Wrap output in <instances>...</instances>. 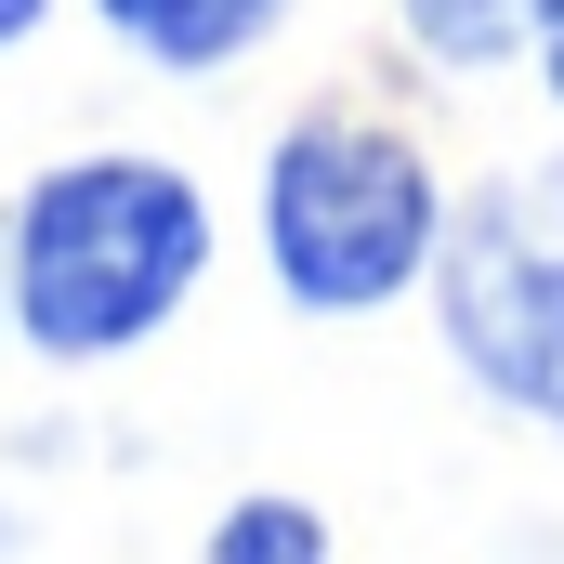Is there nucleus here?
<instances>
[{
    "label": "nucleus",
    "mask_w": 564,
    "mask_h": 564,
    "mask_svg": "<svg viewBox=\"0 0 564 564\" xmlns=\"http://www.w3.org/2000/svg\"><path fill=\"white\" fill-rule=\"evenodd\" d=\"M539 66H552V106H564V0H552V26H539Z\"/></svg>",
    "instance_id": "0eeeda50"
},
{
    "label": "nucleus",
    "mask_w": 564,
    "mask_h": 564,
    "mask_svg": "<svg viewBox=\"0 0 564 564\" xmlns=\"http://www.w3.org/2000/svg\"><path fill=\"white\" fill-rule=\"evenodd\" d=\"M40 13H53V0H0V40H26V26H40Z\"/></svg>",
    "instance_id": "6e6552de"
},
{
    "label": "nucleus",
    "mask_w": 564,
    "mask_h": 564,
    "mask_svg": "<svg viewBox=\"0 0 564 564\" xmlns=\"http://www.w3.org/2000/svg\"><path fill=\"white\" fill-rule=\"evenodd\" d=\"M539 26H552V0H408V40H421L433 66H499Z\"/></svg>",
    "instance_id": "39448f33"
},
{
    "label": "nucleus",
    "mask_w": 564,
    "mask_h": 564,
    "mask_svg": "<svg viewBox=\"0 0 564 564\" xmlns=\"http://www.w3.org/2000/svg\"><path fill=\"white\" fill-rule=\"evenodd\" d=\"M210 552L224 564H302V552H328V525H315V512H224V539H210Z\"/></svg>",
    "instance_id": "423d86ee"
},
{
    "label": "nucleus",
    "mask_w": 564,
    "mask_h": 564,
    "mask_svg": "<svg viewBox=\"0 0 564 564\" xmlns=\"http://www.w3.org/2000/svg\"><path fill=\"white\" fill-rule=\"evenodd\" d=\"M433 302H446V355L499 408L564 421V158L459 197V224L433 237Z\"/></svg>",
    "instance_id": "7ed1b4c3"
},
{
    "label": "nucleus",
    "mask_w": 564,
    "mask_h": 564,
    "mask_svg": "<svg viewBox=\"0 0 564 564\" xmlns=\"http://www.w3.org/2000/svg\"><path fill=\"white\" fill-rule=\"evenodd\" d=\"M446 210H433V171L368 119H302L263 171V250L276 289L315 315H368L433 263Z\"/></svg>",
    "instance_id": "f03ea898"
},
{
    "label": "nucleus",
    "mask_w": 564,
    "mask_h": 564,
    "mask_svg": "<svg viewBox=\"0 0 564 564\" xmlns=\"http://www.w3.org/2000/svg\"><path fill=\"white\" fill-rule=\"evenodd\" d=\"M210 263V197L171 158H79L40 171L13 210V315L40 355H119L144 341Z\"/></svg>",
    "instance_id": "f257e3e1"
},
{
    "label": "nucleus",
    "mask_w": 564,
    "mask_h": 564,
    "mask_svg": "<svg viewBox=\"0 0 564 564\" xmlns=\"http://www.w3.org/2000/svg\"><path fill=\"white\" fill-rule=\"evenodd\" d=\"M93 13L132 40L144 66H184V79H197V66H237L289 0H93Z\"/></svg>",
    "instance_id": "20e7f679"
}]
</instances>
